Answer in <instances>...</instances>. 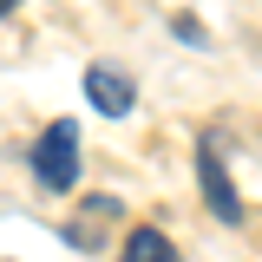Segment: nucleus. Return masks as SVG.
<instances>
[{
    "mask_svg": "<svg viewBox=\"0 0 262 262\" xmlns=\"http://www.w3.org/2000/svg\"><path fill=\"white\" fill-rule=\"evenodd\" d=\"M196 177H203L210 216H216V223H243V203L229 190V170H223V158H216V138H196Z\"/></svg>",
    "mask_w": 262,
    "mask_h": 262,
    "instance_id": "obj_2",
    "label": "nucleus"
},
{
    "mask_svg": "<svg viewBox=\"0 0 262 262\" xmlns=\"http://www.w3.org/2000/svg\"><path fill=\"white\" fill-rule=\"evenodd\" d=\"M170 33H177V39H196V46H203V27H196L190 13H177V20H170Z\"/></svg>",
    "mask_w": 262,
    "mask_h": 262,
    "instance_id": "obj_5",
    "label": "nucleus"
},
{
    "mask_svg": "<svg viewBox=\"0 0 262 262\" xmlns=\"http://www.w3.org/2000/svg\"><path fill=\"white\" fill-rule=\"evenodd\" d=\"M13 7H20V0H0V20H7V13H13Z\"/></svg>",
    "mask_w": 262,
    "mask_h": 262,
    "instance_id": "obj_6",
    "label": "nucleus"
},
{
    "mask_svg": "<svg viewBox=\"0 0 262 262\" xmlns=\"http://www.w3.org/2000/svg\"><path fill=\"white\" fill-rule=\"evenodd\" d=\"M118 262H184L177 256V243H170V236H164V229H131L125 236V249H118Z\"/></svg>",
    "mask_w": 262,
    "mask_h": 262,
    "instance_id": "obj_4",
    "label": "nucleus"
},
{
    "mask_svg": "<svg viewBox=\"0 0 262 262\" xmlns=\"http://www.w3.org/2000/svg\"><path fill=\"white\" fill-rule=\"evenodd\" d=\"M85 98H92L105 118H125L131 105H138V85H131L118 66H105V59H98V66H85Z\"/></svg>",
    "mask_w": 262,
    "mask_h": 262,
    "instance_id": "obj_3",
    "label": "nucleus"
},
{
    "mask_svg": "<svg viewBox=\"0 0 262 262\" xmlns=\"http://www.w3.org/2000/svg\"><path fill=\"white\" fill-rule=\"evenodd\" d=\"M33 177H39V190H72L79 184V125L72 118H53V125L39 131V144H33Z\"/></svg>",
    "mask_w": 262,
    "mask_h": 262,
    "instance_id": "obj_1",
    "label": "nucleus"
}]
</instances>
